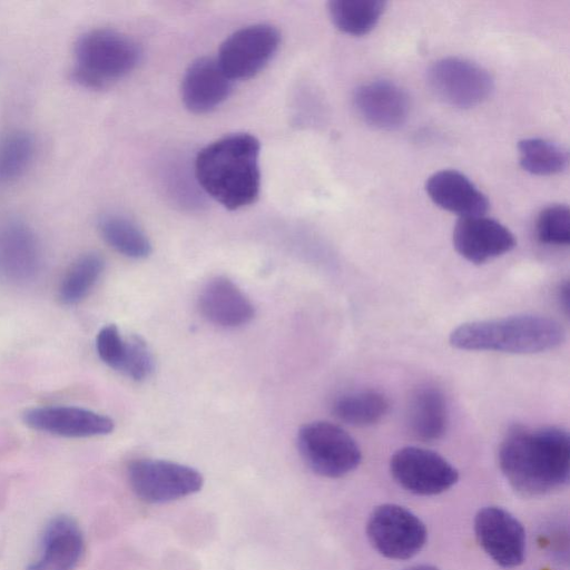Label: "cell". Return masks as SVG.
Wrapping results in <instances>:
<instances>
[{
  "label": "cell",
  "mask_w": 570,
  "mask_h": 570,
  "mask_svg": "<svg viewBox=\"0 0 570 570\" xmlns=\"http://www.w3.org/2000/svg\"><path fill=\"white\" fill-rule=\"evenodd\" d=\"M23 422L33 430L65 438H90L112 432L114 421L91 410L53 405L33 407L23 413Z\"/></svg>",
  "instance_id": "obj_14"
},
{
  "label": "cell",
  "mask_w": 570,
  "mask_h": 570,
  "mask_svg": "<svg viewBox=\"0 0 570 570\" xmlns=\"http://www.w3.org/2000/svg\"><path fill=\"white\" fill-rule=\"evenodd\" d=\"M538 239L546 245L567 246L570 243V210L557 204L543 208L535 223Z\"/></svg>",
  "instance_id": "obj_27"
},
{
  "label": "cell",
  "mask_w": 570,
  "mask_h": 570,
  "mask_svg": "<svg viewBox=\"0 0 570 570\" xmlns=\"http://www.w3.org/2000/svg\"><path fill=\"white\" fill-rule=\"evenodd\" d=\"M261 144L246 132L222 137L195 159L198 185L213 199L234 210L253 204L261 190Z\"/></svg>",
  "instance_id": "obj_2"
},
{
  "label": "cell",
  "mask_w": 570,
  "mask_h": 570,
  "mask_svg": "<svg viewBox=\"0 0 570 570\" xmlns=\"http://www.w3.org/2000/svg\"><path fill=\"white\" fill-rule=\"evenodd\" d=\"M132 492L147 503H166L194 494L204 478L196 469L167 460L137 459L127 468Z\"/></svg>",
  "instance_id": "obj_6"
},
{
  "label": "cell",
  "mask_w": 570,
  "mask_h": 570,
  "mask_svg": "<svg viewBox=\"0 0 570 570\" xmlns=\"http://www.w3.org/2000/svg\"><path fill=\"white\" fill-rule=\"evenodd\" d=\"M105 268L104 257L95 252L79 256L62 277L59 288V301L65 305L81 302L94 288Z\"/></svg>",
  "instance_id": "obj_24"
},
{
  "label": "cell",
  "mask_w": 570,
  "mask_h": 570,
  "mask_svg": "<svg viewBox=\"0 0 570 570\" xmlns=\"http://www.w3.org/2000/svg\"><path fill=\"white\" fill-rule=\"evenodd\" d=\"M85 550L83 537L75 519L52 518L41 535L40 556L26 570H73Z\"/></svg>",
  "instance_id": "obj_17"
},
{
  "label": "cell",
  "mask_w": 570,
  "mask_h": 570,
  "mask_svg": "<svg viewBox=\"0 0 570 570\" xmlns=\"http://www.w3.org/2000/svg\"><path fill=\"white\" fill-rule=\"evenodd\" d=\"M564 337V330L558 321L521 314L461 324L450 334V344L465 351L534 354L560 346Z\"/></svg>",
  "instance_id": "obj_3"
},
{
  "label": "cell",
  "mask_w": 570,
  "mask_h": 570,
  "mask_svg": "<svg viewBox=\"0 0 570 570\" xmlns=\"http://www.w3.org/2000/svg\"><path fill=\"white\" fill-rule=\"evenodd\" d=\"M198 306L205 318L226 328L243 326L255 315L248 297L225 276L214 277L203 287Z\"/></svg>",
  "instance_id": "obj_19"
},
{
  "label": "cell",
  "mask_w": 570,
  "mask_h": 570,
  "mask_svg": "<svg viewBox=\"0 0 570 570\" xmlns=\"http://www.w3.org/2000/svg\"><path fill=\"white\" fill-rule=\"evenodd\" d=\"M390 401L375 390H358L335 399L332 412L340 421L352 426H370L379 423L389 412Z\"/></svg>",
  "instance_id": "obj_21"
},
{
  "label": "cell",
  "mask_w": 570,
  "mask_h": 570,
  "mask_svg": "<svg viewBox=\"0 0 570 570\" xmlns=\"http://www.w3.org/2000/svg\"><path fill=\"white\" fill-rule=\"evenodd\" d=\"M154 370V357L147 343L138 335L126 338V351L120 372L134 381L147 379Z\"/></svg>",
  "instance_id": "obj_28"
},
{
  "label": "cell",
  "mask_w": 570,
  "mask_h": 570,
  "mask_svg": "<svg viewBox=\"0 0 570 570\" xmlns=\"http://www.w3.org/2000/svg\"><path fill=\"white\" fill-rule=\"evenodd\" d=\"M233 80L216 58L202 57L186 69L181 81V98L194 114H206L222 105L229 96Z\"/></svg>",
  "instance_id": "obj_16"
},
{
  "label": "cell",
  "mask_w": 570,
  "mask_h": 570,
  "mask_svg": "<svg viewBox=\"0 0 570 570\" xmlns=\"http://www.w3.org/2000/svg\"><path fill=\"white\" fill-rule=\"evenodd\" d=\"M559 299L566 312L569 311V283L566 281L563 284L560 285L559 288Z\"/></svg>",
  "instance_id": "obj_30"
},
{
  "label": "cell",
  "mask_w": 570,
  "mask_h": 570,
  "mask_svg": "<svg viewBox=\"0 0 570 570\" xmlns=\"http://www.w3.org/2000/svg\"><path fill=\"white\" fill-rule=\"evenodd\" d=\"M352 100L358 117L368 126L381 130L400 128L410 114L406 91L385 79L360 85L354 90Z\"/></svg>",
  "instance_id": "obj_13"
},
{
  "label": "cell",
  "mask_w": 570,
  "mask_h": 570,
  "mask_svg": "<svg viewBox=\"0 0 570 570\" xmlns=\"http://www.w3.org/2000/svg\"><path fill=\"white\" fill-rule=\"evenodd\" d=\"M425 191L436 206L460 218L482 216L490 206L488 197L465 175L453 169L432 174Z\"/></svg>",
  "instance_id": "obj_18"
},
{
  "label": "cell",
  "mask_w": 570,
  "mask_h": 570,
  "mask_svg": "<svg viewBox=\"0 0 570 570\" xmlns=\"http://www.w3.org/2000/svg\"><path fill=\"white\" fill-rule=\"evenodd\" d=\"M72 79L88 89H104L130 73L141 51L127 35L107 28L83 32L75 43Z\"/></svg>",
  "instance_id": "obj_4"
},
{
  "label": "cell",
  "mask_w": 570,
  "mask_h": 570,
  "mask_svg": "<svg viewBox=\"0 0 570 570\" xmlns=\"http://www.w3.org/2000/svg\"><path fill=\"white\" fill-rule=\"evenodd\" d=\"M395 482L419 495H435L452 488L459 480L458 470L439 453L417 446L399 449L390 460Z\"/></svg>",
  "instance_id": "obj_10"
},
{
  "label": "cell",
  "mask_w": 570,
  "mask_h": 570,
  "mask_svg": "<svg viewBox=\"0 0 570 570\" xmlns=\"http://www.w3.org/2000/svg\"><path fill=\"white\" fill-rule=\"evenodd\" d=\"M41 266V248L33 229L10 220L0 230V277L9 283L32 281Z\"/></svg>",
  "instance_id": "obj_15"
},
{
  "label": "cell",
  "mask_w": 570,
  "mask_h": 570,
  "mask_svg": "<svg viewBox=\"0 0 570 570\" xmlns=\"http://www.w3.org/2000/svg\"><path fill=\"white\" fill-rule=\"evenodd\" d=\"M96 350L105 364L120 372L125 357L126 338L121 336L115 324L106 325L98 332Z\"/></svg>",
  "instance_id": "obj_29"
},
{
  "label": "cell",
  "mask_w": 570,
  "mask_h": 570,
  "mask_svg": "<svg viewBox=\"0 0 570 570\" xmlns=\"http://www.w3.org/2000/svg\"><path fill=\"white\" fill-rule=\"evenodd\" d=\"M518 150L520 166L532 175L552 176L568 167V151L553 141L525 138L519 141Z\"/></svg>",
  "instance_id": "obj_25"
},
{
  "label": "cell",
  "mask_w": 570,
  "mask_h": 570,
  "mask_svg": "<svg viewBox=\"0 0 570 570\" xmlns=\"http://www.w3.org/2000/svg\"><path fill=\"white\" fill-rule=\"evenodd\" d=\"M426 81L440 100L463 109L485 101L494 87L487 69L460 57H444L433 62L428 69Z\"/></svg>",
  "instance_id": "obj_7"
},
{
  "label": "cell",
  "mask_w": 570,
  "mask_h": 570,
  "mask_svg": "<svg viewBox=\"0 0 570 570\" xmlns=\"http://www.w3.org/2000/svg\"><path fill=\"white\" fill-rule=\"evenodd\" d=\"M366 533L382 556L394 560L414 557L424 547L428 537L424 523L414 513L391 503L372 511Z\"/></svg>",
  "instance_id": "obj_8"
},
{
  "label": "cell",
  "mask_w": 570,
  "mask_h": 570,
  "mask_svg": "<svg viewBox=\"0 0 570 570\" xmlns=\"http://www.w3.org/2000/svg\"><path fill=\"white\" fill-rule=\"evenodd\" d=\"M98 229L104 240L126 257L141 259L151 253V244L146 234L124 215H102L98 220Z\"/></svg>",
  "instance_id": "obj_22"
},
{
  "label": "cell",
  "mask_w": 570,
  "mask_h": 570,
  "mask_svg": "<svg viewBox=\"0 0 570 570\" xmlns=\"http://www.w3.org/2000/svg\"><path fill=\"white\" fill-rule=\"evenodd\" d=\"M499 466L520 494L539 497L563 488L570 475V439L558 426H513L499 449Z\"/></svg>",
  "instance_id": "obj_1"
},
{
  "label": "cell",
  "mask_w": 570,
  "mask_h": 570,
  "mask_svg": "<svg viewBox=\"0 0 570 570\" xmlns=\"http://www.w3.org/2000/svg\"><path fill=\"white\" fill-rule=\"evenodd\" d=\"M474 532L483 551L499 566L514 568L525 556V532L520 521L500 507H484L474 518Z\"/></svg>",
  "instance_id": "obj_11"
},
{
  "label": "cell",
  "mask_w": 570,
  "mask_h": 570,
  "mask_svg": "<svg viewBox=\"0 0 570 570\" xmlns=\"http://www.w3.org/2000/svg\"><path fill=\"white\" fill-rule=\"evenodd\" d=\"M405 570H439V569L433 567V566L420 564V566H413V567L407 568Z\"/></svg>",
  "instance_id": "obj_31"
},
{
  "label": "cell",
  "mask_w": 570,
  "mask_h": 570,
  "mask_svg": "<svg viewBox=\"0 0 570 570\" xmlns=\"http://www.w3.org/2000/svg\"><path fill=\"white\" fill-rule=\"evenodd\" d=\"M452 240L458 254L475 265L500 257L517 245L508 227L484 215L461 217L454 226Z\"/></svg>",
  "instance_id": "obj_12"
},
{
  "label": "cell",
  "mask_w": 570,
  "mask_h": 570,
  "mask_svg": "<svg viewBox=\"0 0 570 570\" xmlns=\"http://www.w3.org/2000/svg\"><path fill=\"white\" fill-rule=\"evenodd\" d=\"M449 422L448 404L442 391L432 385L415 389L406 406V424L420 441L440 440Z\"/></svg>",
  "instance_id": "obj_20"
},
{
  "label": "cell",
  "mask_w": 570,
  "mask_h": 570,
  "mask_svg": "<svg viewBox=\"0 0 570 570\" xmlns=\"http://www.w3.org/2000/svg\"><path fill=\"white\" fill-rule=\"evenodd\" d=\"M35 153L33 137L26 130H13L0 140V180L20 177L29 167Z\"/></svg>",
  "instance_id": "obj_26"
},
{
  "label": "cell",
  "mask_w": 570,
  "mask_h": 570,
  "mask_svg": "<svg viewBox=\"0 0 570 570\" xmlns=\"http://www.w3.org/2000/svg\"><path fill=\"white\" fill-rule=\"evenodd\" d=\"M386 2L382 0H332L327 11L333 24L344 33L363 36L380 21Z\"/></svg>",
  "instance_id": "obj_23"
},
{
  "label": "cell",
  "mask_w": 570,
  "mask_h": 570,
  "mask_svg": "<svg viewBox=\"0 0 570 570\" xmlns=\"http://www.w3.org/2000/svg\"><path fill=\"white\" fill-rule=\"evenodd\" d=\"M297 448L307 466L325 478H341L354 471L362 453L356 441L341 426L327 421L304 424Z\"/></svg>",
  "instance_id": "obj_5"
},
{
  "label": "cell",
  "mask_w": 570,
  "mask_h": 570,
  "mask_svg": "<svg viewBox=\"0 0 570 570\" xmlns=\"http://www.w3.org/2000/svg\"><path fill=\"white\" fill-rule=\"evenodd\" d=\"M279 41V32L274 26H246L223 41L216 59L233 81L248 79L268 63L277 51Z\"/></svg>",
  "instance_id": "obj_9"
}]
</instances>
